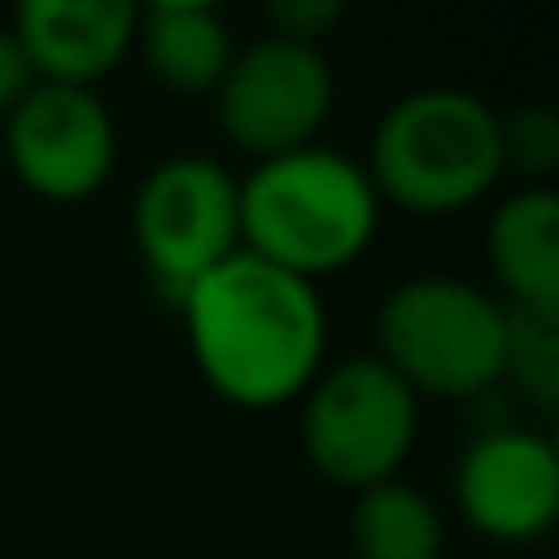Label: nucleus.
<instances>
[{"instance_id":"3","label":"nucleus","mask_w":559,"mask_h":559,"mask_svg":"<svg viewBox=\"0 0 559 559\" xmlns=\"http://www.w3.org/2000/svg\"><path fill=\"white\" fill-rule=\"evenodd\" d=\"M364 173L378 202L413 216L472 212L496 192L501 167V114L472 88H413L383 108L368 138Z\"/></svg>"},{"instance_id":"1","label":"nucleus","mask_w":559,"mask_h":559,"mask_svg":"<svg viewBox=\"0 0 559 559\" xmlns=\"http://www.w3.org/2000/svg\"><path fill=\"white\" fill-rule=\"evenodd\" d=\"M197 373L241 413L299 403L329 354V309L319 285L236 251L177 299Z\"/></svg>"},{"instance_id":"4","label":"nucleus","mask_w":559,"mask_h":559,"mask_svg":"<svg viewBox=\"0 0 559 559\" xmlns=\"http://www.w3.org/2000/svg\"><path fill=\"white\" fill-rule=\"evenodd\" d=\"M511 309L462 275H413L383 295L373 314V358L407 388L442 403L491 393L506 373Z\"/></svg>"},{"instance_id":"10","label":"nucleus","mask_w":559,"mask_h":559,"mask_svg":"<svg viewBox=\"0 0 559 559\" xmlns=\"http://www.w3.org/2000/svg\"><path fill=\"white\" fill-rule=\"evenodd\" d=\"M39 84L94 88L133 55V0H25L10 20Z\"/></svg>"},{"instance_id":"8","label":"nucleus","mask_w":559,"mask_h":559,"mask_svg":"<svg viewBox=\"0 0 559 559\" xmlns=\"http://www.w3.org/2000/svg\"><path fill=\"white\" fill-rule=\"evenodd\" d=\"M5 163L39 202L74 206L104 192L118 163V128L98 88L35 84L5 118Z\"/></svg>"},{"instance_id":"16","label":"nucleus","mask_w":559,"mask_h":559,"mask_svg":"<svg viewBox=\"0 0 559 559\" xmlns=\"http://www.w3.org/2000/svg\"><path fill=\"white\" fill-rule=\"evenodd\" d=\"M338 20H344V0H275L271 35L299 39V45H319Z\"/></svg>"},{"instance_id":"13","label":"nucleus","mask_w":559,"mask_h":559,"mask_svg":"<svg viewBox=\"0 0 559 559\" xmlns=\"http://www.w3.org/2000/svg\"><path fill=\"white\" fill-rule=\"evenodd\" d=\"M348 550L354 559H442L447 525L427 491L403 476L368 486L348 506Z\"/></svg>"},{"instance_id":"11","label":"nucleus","mask_w":559,"mask_h":559,"mask_svg":"<svg viewBox=\"0 0 559 559\" xmlns=\"http://www.w3.org/2000/svg\"><path fill=\"white\" fill-rule=\"evenodd\" d=\"M486 261L506 309L559 319V197L555 187H521L501 197L486 222Z\"/></svg>"},{"instance_id":"6","label":"nucleus","mask_w":559,"mask_h":559,"mask_svg":"<svg viewBox=\"0 0 559 559\" xmlns=\"http://www.w3.org/2000/svg\"><path fill=\"white\" fill-rule=\"evenodd\" d=\"M128 226L143 271L177 305L206 271L241 251L236 177L212 157H167L138 182Z\"/></svg>"},{"instance_id":"7","label":"nucleus","mask_w":559,"mask_h":559,"mask_svg":"<svg viewBox=\"0 0 559 559\" xmlns=\"http://www.w3.org/2000/svg\"><path fill=\"white\" fill-rule=\"evenodd\" d=\"M334 94L338 79L324 45H299L265 29L251 45H236V59L216 84L212 104L226 143L251 163H265L314 147L319 128L334 114Z\"/></svg>"},{"instance_id":"9","label":"nucleus","mask_w":559,"mask_h":559,"mask_svg":"<svg viewBox=\"0 0 559 559\" xmlns=\"http://www.w3.org/2000/svg\"><path fill=\"white\" fill-rule=\"evenodd\" d=\"M456 511L472 531L501 545L550 535L559 515V452L531 427H491L456 462Z\"/></svg>"},{"instance_id":"14","label":"nucleus","mask_w":559,"mask_h":559,"mask_svg":"<svg viewBox=\"0 0 559 559\" xmlns=\"http://www.w3.org/2000/svg\"><path fill=\"white\" fill-rule=\"evenodd\" d=\"M535 407L559 403V319L550 314H525L511 309V329H506V373Z\"/></svg>"},{"instance_id":"17","label":"nucleus","mask_w":559,"mask_h":559,"mask_svg":"<svg viewBox=\"0 0 559 559\" xmlns=\"http://www.w3.org/2000/svg\"><path fill=\"white\" fill-rule=\"evenodd\" d=\"M35 84H39V79H35V69H29L25 49H20L15 29L0 25V123L15 114L20 98H25Z\"/></svg>"},{"instance_id":"2","label":"nucleus","mask_w":559,"mask_h":559,"mask_svg":"<svg viewBox=\"0 0 559 559\" xmlns=\"http://www.w3.org/2000/svg\"><path fill=\"white\" fill-rule=\"evenodd\" d=\"M236 202H241V251L309 285L348 271L373 246L383 222V202L364 163L324 143L251 163V173L236 177Z\"/></svg>"},{"instance_id":"12","label":"nucleus","mask_w":559,"mask_h":559,"mask_svg":"<svg viewBox=\"0 0 559 559\" xmlns=\"http://www.w3.org/2000/svg\"><path fill=\"white\" fill-rule=\"evenodd\" d=\"M133 49L167 94L212 98L236 59V35L216 5L153 0V5H138Z\"/></svg>"},{"instance_id":"5","label":"nucleus","mask_w":559,"mask_h":559,"mask_svg":"<svg viewBox=\"0 0 559 559\" xmlns=\"http://www.w3.org/2000/svg\"><path fill=\"white\" fill-rule=\"evenodd\" d=\"M417 393L373 354L324 364L299 393V447L309 472L348 496L393 481L417 447Z\"/></svg>"},{"instance_id":"15","label":"nucleus","mask_w":559,"mask_h":559,"mask_svg":"<svg viewBox=\"0 0 559 559\" xmlns=\"http://www.w3.org/2000/svg\"><path fill=\"white\" fill-rule=\"evenodd\" d=\"M501 167L515 173L525 187H550L559 167V118L545 104H525L501 114Z\"/></svg>"}]
</instances>
